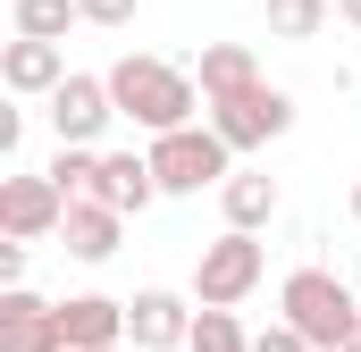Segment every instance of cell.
<instances>
[{
	"label": "cell",
	"mask_w": 361,
	"mask_h": 352,
	"mask_svg": "<svg viewBox=\"0 0 361 352\" xmlns=\"http://www.w3.org/2000/svg\"><path fill=\"white\" fill-rule=\"evenodd\" d=\"M109 101H118V118H135L143 134H177V126H193V109H210L202 84H193L185 68H169V59H152V51H126V59L109 68Z\"/></svg>",
	"instance_id": "1"
},
{
	"label": "cell",
	"mask_w": 361,
	"mask_h": 352,
	"mask_svg": "<svg viewBox=\"0 0 361 352\" xmlns=\"http://www.w3.org/2000/svg\"><path fill=\"white\" fill-rule=\"evenodd\" d=\"M277 310H286V327L302 336L311 352H345L361 327V302L345 277H328V268H294L286 285H277Z\"/></svg>",
	"instance_id": "2"
},
{
	"label": "cell",
	"mask_w": 361,
	"mask_h": 352,
	"mask_svg": "<svg viewBox=\"0 0 361 352\" xmlns=\"http://www.w3.org/2000/svg\"><path fill=\"white\" fill-rule=\"evenodd\" d=\"M269 277V252H261V235H219V244H202V260H193V302L202 310H235L252 285Z\"/></svg>",
	"instance_id": "3"
},
{
	"label": "cell",
	"mask_w": 361,
	"mask_h": 352,
	"mask_svg": "<svg viewBox=\"0 0 361 352\" xmlns=\"http://www.w3.org/2000/svg\"><path fill=\"white\" fill-rule=\"evenodd\" d=\"M227 143L210 134V126H177V134H152V176H160V193H210V184H227Z\"/></svg>",
	"instance_id": "4"
},
{
	"label": "cell",
	"mask_w": 361,
	"mask_h": 352,
	"mask_svg": "<svg viewBox=\"0 0 361 352\" xmlns=\"http://www.w3.org/2000/svg\"><path fill=\"white\" fill-rule=\"evenodd\" d=\"M286 126H294V92H277L269 76L244 84V92H227V101H210V134H219L227 151H261Z\"/></svg>",
	"instance_id": "5"
},
{
	"label": "cell",
	"mask_w": 361,
	"mask_h": 352,
	"mask_svg": "<svg viewBox=\"0 0 361 352\" xmlns=\"http://www.w3.org/2000/svg\"><path fill=\"white\" fill-rule=\"evenodd\" d=\"M59 227H68V193L42 168L0 176V235H8V244H42V235H59Z\"/></svg>",
	"instance_id": "6"
},
{
	"label": "cell",
	"mask_w": 361,
	"mask_h": 352,
	"mask_svg": "<svg viewBox=\"0 0 361 352\" xmlns=\"http://www.w3.org/2000/svg\"><path fill=\"white\" fill-rule=\"evenodd\" d=\"M193 319H202V310H185V294L143 285V294L126 302V344L135 352H185L193 344Z\"/></svg>",
	"instance_id": "7"
},
{
	"label": "cell",
	"mask_w": 361,
	"mask_h": 352,
	"mask_svg": "<svg viewBox=\"0 0 361 352\" xmlns=\"http://www.w3.org/2000/svg\"><path fill=\"white\" fill-rule=\"evenodd\" d=\"M118 118V101H109V76H68V84L51 92V126H59V143H101V126Z\"/></svg>",
	"instance_id": "8"
},
{
	"label": "cell",
	"mask_w": 361,
	"mask_h": 352,
	"mask_svg": "<svg viewBox=\"0 0 361 352\" xmlns=\"http://www.w3.org/2000/svg\"><path fill=\"white\" fill-rule=\"evenodd\" d=\"M92 201L118 210V218H143L160 201V176H152V151H101V176H92Z\"/></svg>",
	"instance_id": "9"
},
{
	"label": "cell",
	"mask_w": 361,
	"mask_h": 352,
	"mask_svg": "<svg viewBox=\"0 0 361 352\" xmlns=\"http://www.w3.org/2000/svg\"><path fill=\"white\" fill-rule=\"evenodd\" d=\"M0 352H68L59 336V302H42V294H0Z\"/></svg>",
	"instance_id": "10"
},
{
	"label": "cell",
	"mask_w": 361,
	"mask_h": 352,
	"mask_svg": "<svg viewBox=\"0 0 361 352\" xmlns=\"http://www.w3.org/2000/svg\"><path fill=\"white\" fill-rule=\"evenodd\" d=\"M59 336H68V352H126V302H109V294L59 302Z\"/></svg>",
	"instance_id": "11"
},
{
	"label": "cell",
	"mask_w": 361,
	"mask_h": 352,
	"mask_svg": "<svg viewBox=\"0 0 361 352\" xmlns=\"http://www.w3.org/2000/svg\"><path fill=\"white\" fill-rule=\"evenodd\" d=\"M68 76H76V68H68V51H59V42H25V34H17V42L0 51V84L25 92V101H34V92H59Z\"/></svg>",
	"instance_id": "12"
},
{
	"label": "cell",
	"mask_w": 361,
	"mask_h": 352,
	"mask_svg": "<svg viewBox=\"0 0 361 352\" xmlns=\"http://www.w3.org/2000/svg\"><path fill=\"white\" fill-rule=\"evenodd\" d=\"M118 227H126V218H118V210H101V201H68V227H59V244H68V260H109V252H118Z\"/></svg>",
	"instance_id": "13"
},
{
	"label": "cell",
	"mask_w": 361,
	"mask_h": 352,
	"mask_svg": "<svg viewBox=\"0 0 361 352\" xmlns=\"http://www.w3.org/2000/svg\"><path fill=\"white\" fill-rule=\"evenodd\" d=\"M193 84H202V101H227V92L261 84V59H252L244 42H202V68H193Z\"/></svg>",
	"instance_id": "14"
},
{
	"label": "cell",
	"mask_w": 361,
	"mask_h": 352,
	"mask_svg": "<svg viewBox=\"0 0 361 352\" xmlns=\"http://www.w3.org/2000/svg\"><path fill=\"white\" fill-rule=\"evenodd\" d=\"M219 201H227V227H235V235H261V227L277 218V176L235 168L227 184H219Z\"/></svg>",
	"instance_id": "15"
},
{
	"label": "cell",
	"mask_w": 361,
	"mask_h": 352,
	"mask_svg": "<svg viewBox=\"0 0 361 352\" xmlns=\"http://www.w3.org/2000/svg\"><path fill=\"white\" fill-rule=\"evenodd\" d=\"M8 17H17V34H25V42H59L85 8H76V0H17Z\"/></svg>",
	"instance_id": "16"
},
{
	"label": "cell",
	"mask_w": 361,
	"mask_h": 352,
	"mask_svg": "<svg viewBox=\"0 0 361 352\" xmlns=\"http://www.w3.org/2000/svg\"><path fill=\"white\" fill-rule=\"evenodd\" d=\"M51 184L68 193V201H92V176H101V151H85V143H59V160H51Z\"/></svg>",
	"instance_id": "17"
},
{
	"label": "cell",
	"mask_w": 361,
	"mask_h": 352,
	"mask_svg": "<svg viewBox=\"0 0 361 352\" xmlns=\"http://www.w3.org/2000/svg\"><path fill=\"white\" fill-rule=\"evenodd\" d=\"M328 25V0H269V34L277 42H311Z\"/></svg>",
	"instance_id": "18"
},
{
	"label": "cell",
	"mask_w": 361,
	"mask_h": 352,
	"mask_svg": "<svg viewBox=\"0 0 361 352\" xmlns=\"http://www.w3.org/2000/svg\"><path fill=\"white\" fill-rule=\"evenodd\" d=\"M185 352H252V336L235 327V310H202L193 319V344Z\"/></svg>",
	"instance_id": "19"
},
{
	"label": "cell",
	"mask_w": 361,
	"mask_h": 352,
	"mask_svg": "<svg viewBox=\"0 0 361 352\" xmlns=\"http://www.w3.org/2000/svg\"><path fill=\"white\" fill-rule=\"evenodd\" d=\"M85 25H135V0H76Z\"/></svg>",
	"instance_id": "20"
},
{
	"label": "cell",
	"mask_w": 361,
	"mask_h": 352,
	"mask_svg": "<svg viewBox=\"0 0 361 352\" xmlns=\"http://www.w3.org/2000/svg\"><path fill=\"white\" fill-rule=\"evenodd\" d=\"M252 352H311V344H302V336L277 319V327H261V336H252Z\"/></svg>",
	"instance_id": "21"
},
{
	"label": "cell",
	"mask_w": 361,
	"mask_h": 352,
	"mask_svg": "<svg viewBox=\"0 0 361 352\" xmlns=\"http://www.w3.org/2000/svg\"><path fill=\"white\" fill-rule=\"evenodd\" d=\"M0 285H8V294L25 285V244H0Z\"/></svg>",
	"instance_id": "22"
},
{
	"label": "cell",
	"mask_w": 361,
	"mask_h": 352,
	"mask_svg": "<svg viewBox=\"0 0 361 352\" xmlns=\"http://www.w3.org/2000/svg\"><path fill=\"white\" fill-rule=\"evenodd\" d=\"M336 17H345V25H361V0H336Z\"/></svg>",
	"instance_id": "23"
},
{
	"label": "cell",
	"mask_w": 361,
	"mask_h": 352,
	"mask_svg": "<svg viewBox=\"0 0 361 352\" xmlns=\"http://www.w3.org/2000/svg\"><path fill=\"white\" fill-rule=\"evenodd\" d=\"M353 227H361V184H353Z\"/></svg>",
	"instance_id": "24"
},
{
	"label": "cell",
	"mask_w": 361,
	"mask_h": 352,
	"mask_svg": "<svg viewBox=\"0 0 361 352\" xmlns=\"http://www.w3.org/2000/svg\"><path fill=\"white\" fill-rule=\"evenodd\" d=\"M345 352H361V327H353V344H345Z\"/></svg>",
	"instance_id": "25"
}]
</instances>
